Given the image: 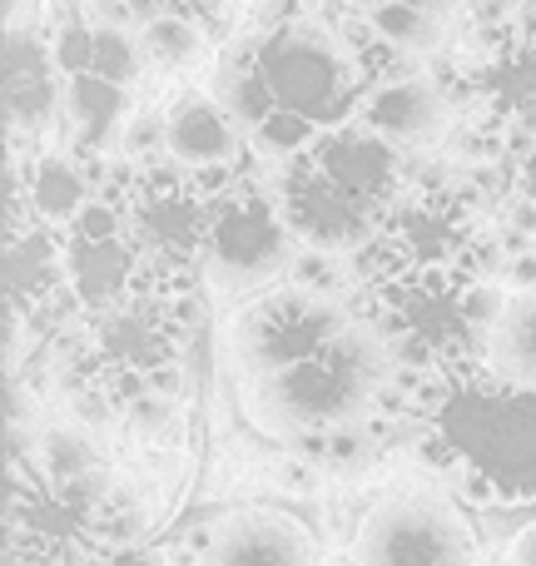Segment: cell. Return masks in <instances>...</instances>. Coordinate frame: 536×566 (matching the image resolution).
<instances>
[{"label": "cell", "mask_w": 536, "mask_h": 566, "mask_svg": "<svg viewBox=\"0 0 536 566\" xmlns=\"http://www.w3.org/2000/svg\"><path fill=\"white\" fill-rule=\"evenodd\" d=\"M402 412L442 492L482 512L536 502V392L492 373L487 358L402 378Z\"/></svg>", "instance_id": "obj_1"}, {"label": "cell", "mask_w": 536, "mask_h": 566, "mask_svg": "<svg viewBox=\"0 0 536 566\" xmlns=\"http://www.w3.org/2000/svg\"><path fill=\"white\" fill-rule=\"evenodd\" d=\"M195 338V289L145 283L119 303L80 318V348L70 382L99 402L105 418L145 422L149 408H169V392Z\"/></svg>", "instance_id": "obj_2"}, {"label": "cell", "mask_w": 536, "mask_h": 566, "mask_svg": "<svg viewBox=\"0 0 536 566\" xmlns=\"http://www.w3.org/2000/svg\"><path fill=\"white\" fill-rule=\"evenodd\" d=\"M382 333L368 318H353L333 343H323L313 358L273 373L259 382H239L244 418L278 442H313L328 432L358 428L388 402L398 382Z\"/></svg>", "instance_id": "obj_3"}, {"label": "cell", "mask_w": 536, "mask_h": 566, "mask_svg": "<svg viewBox=\"0 0 536 566\" xmlns=\"http://www.w3.org/2000/svg\"><path fill=\"white\" fill-rule=\"evenodd\" d=\"M135 512L105 472L55 478L35 458L10 452L6 566H90L129 552Z\"/></svg>", "instance_id": "obj_4"}, {"label": "cell", "mask_w": 536, "mask_h": 566, "mask_svg": "<svg viewBox=\"0 0 536 566\" xmlns=\"http://www.w3.org/2000/svg\"><path fill=\"white\" fill-rule=\"evenodd\" d=\"M502 298H507V283L482 274L368 279L362 318L382 333L402 378H418L442 363L482 358Z\"/></svg>", "instance_id": "obj_5"}, {"label": "cell", "mask_w": 536, "mask_h": 566, "mask_svg": "<svg viewBox=\"0 0 536 566\" xmlns=\"http://www.w3.org/2000/svg\"><path fill=\"white\" fill-rule=\"evenodd\" d=\"M353 264H358V283L422 274L507 279V244L467 189L412 179L408 195L382 214L372 244Z\"/></svg>", "instance_id": "obj_6"}, {"label": "cell", "mask_w": 536, "mask_h": 566, "mask_svg": "<svg viewBox=\"0 0 536 566\" xmlns=\"http://www.w3.org/2000/svg\"><path fill=\"white\" fill-rule=\"evenodd\" d=\"M229 175H195L175 159H155V165L109 159L99 195L125 219V234L139 254L145 283L195 289V279H204L209 214H214V199Z\"/></svg>", "instance_id": "obj_7"}, {"label": "cell", "mask_w": 536, "mask_h": 566, "mask_svg": "<svg viewBox=\"0 0 536 566\" xmlns=\"http://www.w3.org/2000/svg\"><path fill=\"white\" fill-rule=\"evenodd\" d=\"M448 95L458 119L497 145V159L536 149V0L517 20L492 30H462L448 60ZM497 165V169H502Z\"/></svg>", "instance_id": "obj_8"}, {"label": "cell", "mask_w": 536, "mask_h": 566, "mask_svg": "<svg viewBox=\"0 0 536 566\" xmlns=\"http://www.w3.org/2000/svg\"><path fill=\"white\" fill-rule=\"evenodd\" d=\"M249 65L259 70L269 99L288 115L308 119L318 129L358 119V105L368 95L358 60H353L343 30L323 25L318 15L283 20V25H254L239 35Z\"/></svg>", "instance_id": "obj_9"}, {"label": "cell", "mask_w": 536, "mask_h": 566, "mask_svg": "<svg viewBox=\"0 0 536 566\" xmlns=\"http://www.w3.org/2000/svg\"><path fill=\"white\" fill-rule=\"evenodd\" d=\"M303 244L293 239L273 179H254L244 169L224 179L209 214L204 239V283L224 298H259L264 289L288 279Z\"/></svg>", "instance_id": "obj_10"}, {"label": "cell", "mask_w": 536, "mask_h": 566, "mask_svg": "<svg viewBox=\"0 0 536 566\" xmlns=\"http://www.w3.org/2000/svg\"><path fill=\"white\" fill-rule=\"evenodd\" d=\"M353 566H482V547L452 492L392 488L362 512Z\"/></svg>", "instance_id": "obj_11"}, {"label": "cell", "mask_w": 536, "mask_h": 566, "mask_svg": "<svg viewBox=\"0 0 536 566\" xmlns=\"http://www.w3.org/2000/svg\"><path fill=\"white\" fill-rule=\"evenodd\" d=\"M348 323L353 313L343 308V298H323V293H308L288 279L273 283L239 308L234 328H229V358H234L239 382L273 378V373L313 358Z\"/></svg>", "instance_id": "obj_12"}, {"label": "cell", "mask_w": 536, "mask_h": 566, "mask_svg": "<svg viewBox=\"0 0 536 566\" xmlns=\"http://www.w3.org/2000/svg\"><path fill=\"white\" fill-rule=\"evenodd\" d=\"M60 264H65V303L80 318L119 303L145 279L135 244L125 234V219L105 195L70 229H60Z\"/></svg>", "instance_id": "obj_13"}, {"label": "cell", "mask_w": 536, "mask_h": 566, "mask_svg": "<svg viewBox=\"0 0 536 566\" xmlns=\"http://www.w3.org/2000/svg\"><path fill=\"white\" fill-rule=\"evenodd\" d=\"M65 109V70L50 50V30L30 20L6 25V135L10 149L35 145L50 129H60Z\"/></svg>", "instance_id": "obj_14"}, {"label": "cell", "mask_w": 536, "mask_h": 566, "mask_svg": "<svg viewBox=\"0 0 536 566\" xmlns=\"http://www.w3.org/2000/svg\"><path fill=\"white\" fill-rule=\"evenodd\" d=\"M318 542L293 512L239 507L204 527L195 566H313Z\"/></svg>", "instance_id": "obj_15"}, {"label": "cell", "mask_w": 536, "mask_h": 566, "mask_svg": "<svg viewBox=\"0 0 536 566\" xmlns=\"http://www.w3.org/2000/svg\"><path fill=\"white\" fill-rule=\"evenodd\" d=\"M358 125H368L372 135L398 145L402 155H412V149L448 145V135L458 129V105H452L448 85H438L422 70H408V75L382 80L362 95Z\"/></svg>", "instance_id": "obj_16"}, {"label": "cell", "mask_w": 536, "mask_h": 566, "mask_svg": "<svg viewBox=\"0 0 536 566\" xmlns=\"http://www.w3.org/2000/svg\"><path fill=\"white\" fill-rule=\"evenodd\" d=\"M165 149L195 175H229L244 159V129L204 85H179L165 99Z\"/></svg>", "instance_id": "obj_17"}, {"label": "cell", "mask_w": 536, "mask_h": 566, "mask_svg": "<svg viewBox=\"0 0 536 566\" xmlns=\"http://www.w3.org/2000/svg\"><path fill=\"white\" fill-rule=\"evenodd\" d=\"M65 303V264H60V229L35 214L6 224V318L40 323ZM70 308V303H65Z\"/></svg>", "instance_id": "obj_18"}, {"label": "cell", "mask_w": 536, "mask_h": 566, "mask_svg": "<svg viewBox=\"0 0 536 566\" xmlns=\"http://www.w3.org/2000/svg\"><path fill=\"white\" fill-rule=\"evenodd\" d=\"M135 119V90L115 85V80L95 75H70L65 80V109H60V135H65V149H75L90 165H105L119 159V139H125V125Z\"/></svg>", "instance_id": "obj_19"}, {"label": "cell", "mask_w": 536, "mask_h": 566, "mask_svg": "<svg viewBox=\"0 0 536 566\" xmlns=\"http://www.w3.org/2000/svg\"><path fill=\"white\" fill-rule=\"evenodd\" d=\"M10 159L20 165V179H25L30 209H35L40 224L50 229H70L90 205L99 199V169L90 159H80L75 149H10Z\"/></svg>", "instance_id": "obj_20"}, {"label": "cell", "mask_w": 536, "mask_h": 566, "mask_svg": "<svg viewBox=\"0 0 536 566\" xmlns=\"http://www.w3.org/2000/svg\"><path fill=\"white\" fill-rule=\"evenodd\" d=\"M482 358H487V368L502 373L507 382L536 392V283L507 289Z\"/></svg>", "instance_id": "obj_21"}, {"label": "cell", "mask_w": 536, "mask_h": 566, "mask_svg": "<svg viewBox=\"0 0 536 566\" xmlns=\"http://www.w3.org/2000/svg\"><path fill=\"white\" fill-rule=\"evenodd\" d=\"M139 45H145V60L155 75H195L209 60V25L189 15H155L139 25Z\"/></svg>", "instance_id": "obj_22"}, {"label": "cell", "mask_w": 536, "mask_h": 566, "mask_svg": "<svg viewBox=\"0 0 536 566\" xmlns=\"http://www.w3.org/2000/svg\"><path fill=\"white\" fill-rule=\"evenodd\" d=\"M95 75L115 80V85H129L135 90L145 80L149 60H145V45H139V30L135 25H105L95 20Z\"/></svg>", "instance_id": "obj_23"}, {"label": "cell", "mask_w": 536, "mask_h": 566, "mask_svg": "<svg viewBox=\"0 0 536 566\" xmlns=\"http://www.w3.org/2000/svg\"><path fill=\"white\" fill-rule=\"evenodd\" d=\"M50 50H55L65 80L85 75L95 65V20L85 10H55V20H50Z\"/></svg>", "instance_id": "obj_24"}, {"label": "cell", "mask_w": 536, "mask_h": 566, "mask_svg": "<svg viewBox=\"0 0 536 566\" xmlns=\"http://www.w3.org/2000/svg\"><path fill=\"white\" fill-rule=\"evenodd\" d=\"M502 195H507V219L536 244V149H532V155L507 159Z\"/></svg>", "instance_id": "obj_25"}, {"label": "cell", "mask_w": 536, "mask_h": 566, "mask_svg": "<svg viewBox=\"0 0 536 566\" xmlns=\"http://www.w3.org/2000/svg\"><path fill=\"white\" fill-rule=\"evenodd\" d=\"M288 283H298V289H308V293H323V298H343V289H348V259L303 249L288 269Z\"/></svg>", "instance_id": "obj_26"}, {"label": "cell", "mask_w": 536, "mask_h": 566, "mask_svg": "<svg viewBox=\"0 0 536 566\" xmlns=\"http://www.w3.org/2000/svg\"><path fill=\"white\" fill-rule=\"evenodd\" d=\"M348 10H372V6H412V10H422V15H438V20H448L452 25V15H462V0H343Z\"/></svg>", "instance_id": "obj_27"}, {"label": "cell", "mask_w": 536, "mask_h": 566, "mask_svg": "<svg viewBox=\"0 0 536 566\" xmlns=\"http://www.w3.org/2000/svg\"><path fill=\"white\" fill-rule=\"evenodd\" d=\"M497 566H536V522H527V527H517L507 537V547H502Z\"/></svg>", "instance_id": "obj_28"}, {"label": "cell", "mask_w": 536, "mask_h": 566, "mask_svg": "<svg viewBox=\"0 0 536 566\" xmlns=\"http://www.w3.org/2000/svg\"><path fill=\"white\" fill-rule=\"evenodd\" d=\"M90 566H165L159 557H149V552H115V557H99Z\"/></svg>", "instance_id": "obj_29"}, {"label": "cell", "mask_w": 536, "mask_h": 566, "mask_svg": "<svg viewBox=\"0 0 536 566\" xmlns=\"http://www.w3.org/2000/svg\"><path fill=\"white\" fill-rule=\"evenodd\" d=\"M219 6H224V0H219Z\"/></svg>", "instance_id": "obj_30"}]
</instances>
